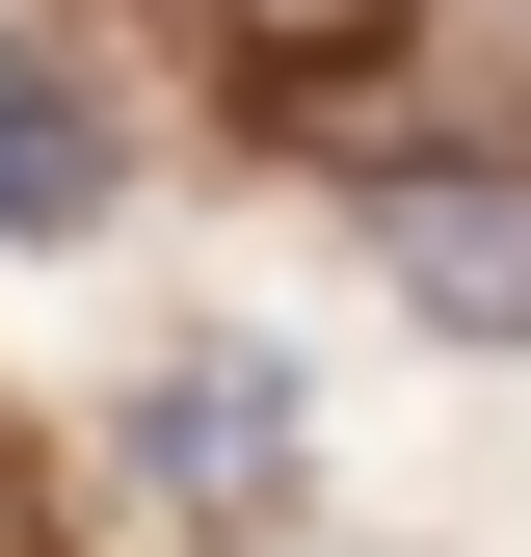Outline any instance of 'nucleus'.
Instances as JSON below:
<instances>
[{
	"label": "nucleus",
	"instance_id": "obj_1",
	"mask_svg": "<svg viewBox=\"0 0 531 557\" xmlns=\"http://www.w3.org/2000/svg\"><path fill=\"white\" fill-rule=\"evenodd\" d=\"M372 265H398V319L531 345V160H372Z\"/></svg>",
	"mask_w": 531,
	"mask_h": 557
},
{
	"label": "nucleus",
	"instance_id": "obj_2",
	"mask_svg": "<svg viewBox=\"0 0 531 557\" xmlns=\"http://www.w3.org/2000/svg\"><path fill=\"white\" fill-rule=\"evenodd\" d=\"M0 239H107V107L53 53H0Z\"/></svg>",
	"mask_w": 531,
	"mask_h": 557
}]
</instances>
